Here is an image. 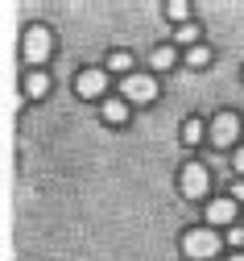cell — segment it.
I'll return each mask as SVG.
<instances>
[{"label":"cell","mask_w":244,"mask_h":261,"mask_svg":"<svg viewBox=\"0 0 244 261\" xmlns=\"http://www.w3.org/2000/svg\"><path fill=\"white\" fill-rule=\"evenodd\" d=\"M182 253L191 261H207V257L220 253V237L211 228H191V232H182Z\"/></svg>","instance_id":"6da1fadb"},{"label":"cell","mask_w":244,"mask_h":261,"mask_svg":"<svg viewBox=\"0 0 244 261\" xmlns=\"http://www.w3.org/2000/svg\"><path fill=\"white\" fill-rule=\"evenodd\" d=\"M50 54H54V34L46 25H29L25 29V58L33 62V67H42Z\"/></svg>","instance_id":"7a4b0ae2"},{"label":"cell","mask_w":244,"mask_h":261,"mask_svg":"<svg viewBox=\"0 0 244 261\" xmlns=\"http://www.w3.org/2000/svg\"><path fill=\"white\" fill-rule=\"evenodd\" d=\"M120 95L128 104H153L157 100V83H153V75H128L120 83Z\"/></svg>","instance_id":"3957f363"},{"label":"cell","mask_w":244,"mask_h":261,"mask_svg":"<svg viewBox=\"0 0 244 261\" xmlns=\"http://www.w3.org/2000/svg\"><path fill=\"white\" fill-rule=\"evenodd\" d=\"M207 137H211L215 149H228V145L240 137V116H236V112H220V116L211 120V128H207Z\"/></svg>","instance_id":"277c9868"},{"label":"cell","mask_w":244,"mask_h":261,"mask_svg":"<svg viewBox=\"0 0 244 261\" xmlns=\"http://www.w3.org/2000/svg\"><path fill=\"white\" fill-rule=\"evenodd\" d=\"M207 182H211V178H207V166H199V162H186L182 174H178V187H182L186 199H203V195H207Z\"/></svg>","instance_id":"5b68a950"},{"label":"cell","mask_w":244,"mask_h":261,"mask_svg":"<svg viewBox=\"0 0 244 261\" xmlns=\"http://www.w3.org/2000/svg\"><path fill=\"white\" fill-rule=\"evenodd\" d=\"M103 87H108L103 71H83V75L75 79V91L83 95V100H99V95H103Z\"/></svg>","instance_id":"8992f818"},{"label":"cell","mask_w":244,"mask_h":261,"mask_svg":"<svg viewBox=\"0 0 244 261\" xmlns=\"http://www.w3.org/2000/svg\"><path fill=\"white\" fill-rule=\"evenodd\" d=\"M207 220L211 224H232L236 220V199H211L207 203Z\"/></svg>","instance_id":"52a82bcc"},{"label":"cell","mask_w":244,"mask_h":261,"mask_svg":"<svg viewBox=\"0 0 244 261\" xmlns=\"http://www.w3.org/2000/svg\"><path fill=\"white\" fill-rule=\"evenodd\" d=\"M149 62H153V71H170L174 62H178V50H174V46H157L149 54Z\"/></svg>","instance_id":"ba28073f"},{"label":"cell","mask_w":244,"mask_h":261,"mask_svg":"<svg viewBox=\"0 0 244 261\" xmlns=\"http://www.w3.org/2000/svg\"><path fill=\"white\" fill-rule=\"evenodd\" d=\"M103 120L108 124H124L128 120V104L124 100H103Z\"/></svg>","instance_id":"9c48e42d"},{"label":"cell","mask_w":244,"mask_h":261,"mask_svg":"<svg viewBox=\"0 0 244 261\" xmlns=\"http://www.w3.org/2000/svg\"><path fill=\"white\" fill-rule=\"evenodd\" d=\"M46 91H50V79H46L42 71H33V75L25 79V95H29V100H42Z\"/></svg>","instance_id":"30bf717a"},{"label":"cell","mask_w":244,"mask_h":261,"mask_svg":"<svg viewBox=\"0 0 244 261\" xmlns=\"http://www.w3.org/2000/svg\"><path fill=\"white\" fill-rule=\"evenodd\" d=\"M108 67H112V71H120V75L128 79V71H132V54H124V50H116V54L108 58Z\"/></svg>","instance_id":"8fae6325"},{"label":"cell","mask_w":244,"mask_h":261,"mask_svg":"<svg viewBox=\"0 0 244 261\" xmlns=\"http://www.w3.org/2000/svg\"><path fill=\"white\" fill-rule=\"evenodd\" d=\"M186 62H191V67H207V62H211V50L195 46V50H186Z\"/></svg>","instance_id":"7c38bea8"},{"label":"cell","mask_w":244,"mask_h":261,"mask_svg":"<svg viewBox=\"0 0 244 261\" xmlns=\"http://www.w3.org/2000/svg\"><path fill=\"white\" fill-rule=\"evenodd\" d=\"M178 46H191V50L199 46V25H182L178 29Z\"/></svg>","instance_id":"4fadbf2b"},{"label":"cell","mask_w":244,"mask_h":261,"mask_svg":"<svg viewBox=\"0 0 244 261\" xmlns=\"http://www.w3.org/2000/svg\"><path fill=\"white\" fill-rule=\"evenodd\" d=\"M199 137H203V124H199V120H186V124H182V141H186V145H195Z\"/></svg>","instance_id":"5bb4252c"},{"label":"cell","mask_w":244,"mask_h":261,"mask_svg":"<svg viewBox=\"0 0 244 261\" xmlns=\"http://www.w3.org/2000/svg\"><path fill=\"white\" fill-rule=\"evenodd\" d=\"M166 13H170L174 21H182V17H191V5H186V0H170V5H166Z\"/></svg>","instance_id":"9a60e30c"},{"label":"cell","mask_w":244,"mask_h":261,"mask_svg":"<svg viewBox=\"0 0 244 261\" xmlns=\"http://www.w3.org/2000/svg\"><path fill=\"white\" fill-rule=\"evenodd\" d=\"M228 245H244V228H232V232H228Z\"/></svg>","instance_id":"2e32d148"},{"label":"cell","mask_w":244,"mask_h":261,"mask_svg":"<svg viewBox=\"0 0 244 261\" xmlns=\"http://www.w3.org/2000/svg\"><path fill=\"white\" fill-rule=\"evenodd\" d=\"M232 162H236V174H240V182H244V149H240V153H236Z\"/></svg>","instance_id":"e0dca14e"},{"label":"cell","mask_w":244,"mask_h":261,"mask_svg":"<svg viewBox=\"0 0 244 261\" xmlns=\"http://www.w3.org/2000/svg\"><path fill=\"white\" fill-rule=\"evenodd\" d=\"M232 195H236V199H244V182H236V191H232Z\"/></svg>","instance_id":"ac0fdd59"},{"label":"cell","mask_w":244,"mask_h":261,"mask_svg":"<svg viewBox=\"0 0 244 261\" xmlns=\"http://www.w3.org/2000/svg\"><path fill=\"white\" fill-rule=\"evenodd\" d=\"M232 261H244V253H236V257H232Z\"/></svg>","instance_id":"d6986e66"}]
</instances>
